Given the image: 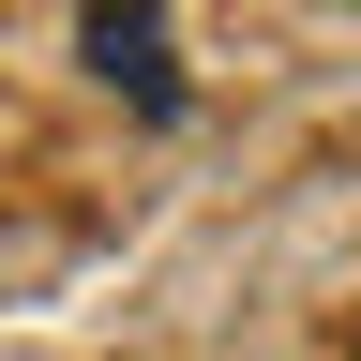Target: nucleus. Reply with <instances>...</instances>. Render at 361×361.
I'll return each instance as SVG.
<instances>
[{"mask_svg": "<svg viewBox=\"0 0 361 361\" xmlns=\"http://www.w3.org/2000/svg\"><path fill=\"white\" fill-rule=\"evenodd\" d=\"M90 61H106L121 90H135V106H180V75H166V30H151V0H106V16H90Z\"/></svg>", "mask_w": 361, "mask_h": 361, "instance_id": "1", "label": "nucleus"}]
</instances>
